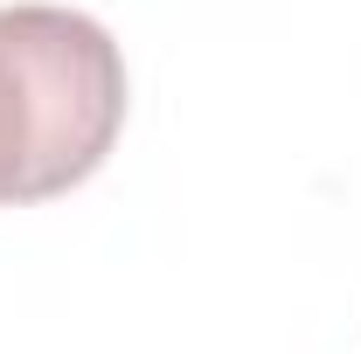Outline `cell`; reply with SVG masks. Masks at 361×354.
<instances>
[{
	"instance_id": "cell-1",
	"label": "cell",
	"mask_w": 361,
	"mask_h": 354,
	"mask_svg": "<svg viewBox=\"0 0 361 354\" xmlns=\"http://www.w3.org/2000/svg\"><path fill=\"white\" fill-rule=\"evenodd\" d=\"M126 126V56L104 21L49 0L0 7V209L84 188Z\"/></svg>"
}]
</instances>
